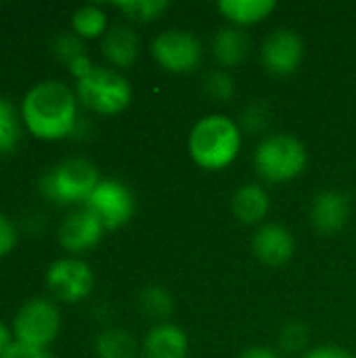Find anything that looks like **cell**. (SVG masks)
I'll return each instance as SVG.
<instances>
[{
	"label": "cell",
	"mask_w": 356,
	"mask_h": 358,
	"mask_svg": "<svg viewBox=\"0 0 356 358\" xmlns=\"http://www.w3.org/2000/svg\"><path fill=\"white\" fill-rule=\"evenodd\" d=\"M19 115L31 136L63 141L78 126V94L63 80H42L23 94Z\"/></svg>",
	"instance_id": "1"
},
{
	"label": "cell",
	"mask_w": 356,
	"mask_h": 358,
	"mask_svg": "<svg viewBox=\"0 0 356 358\" xmlns=\"http://www.w3.org/2000/svg\"><path fill=\"white\" fill-rule=\"evenodd\" d=\"M241 149V130L237 122L222 113L201 117L189 134V153L204 170H225Z\"/></svg>",
	"instance_id": "2"
},
{
	"label": "cell",
	"mask_w": 356,
	"mask_h": 358,
	"mask_svg": "<svg viewBox=\"0 0 356 358\" xmlns=\"http://www.w3.org/2000/svg\"><path fill=\"white\" fill-rule=\"evenodd\" d=\"M99 182V170L90 159L67 157L40 176L38 189L55 206H84Z\"/></svg>",
	"instance_id": "3"
},
{
	"label": "cell",
	"mask_w": 356,
	"mask_h": 358,
	"mask_svg": "<svg viewBox=\"0 0 356 358\" xmlns=\"http://www.w3.org/2000/svg\"><path fill=\"white\" fill-rule=\"evenodd\" d=\"M306 159L308 155L304 145L290 134L266 136L254 153L256 172L271 185L287 182L300 176L306 168Z\"/></svg>",
	"instance_id": "4"
},
{
	"label": "cell",
	"mask_w": 356,
	"mask_h": 358,
	"mask_svg": "<svg viewBox=\"0 0 356 358\" xmlns=\"http://www.w3.org/2000/svg\"><path fill=\"white\" fill-rule=\"evenodd\" d=\"M76 94L86 109L99 115H118L130 105L132 88L118 69L97 65L84 80L76 82Z\"/></svg>",
	"instance_id": "5"
},
{
	"label": "cell",
	"mask_w": 356,
	"mask_h": 358,
	"mask_svg": "<svg viewBox=\"0 0 356 358\" xmlns=\"http://www.w3.org/2000/svg\"><path fill=\"white\" fill-rule=\"evenodd\" d=\"M13 338L19 344L46 350L61 331L59 306L48 298H29L19 306L10 325Z\"/></svg>",
	"instance_id": "6"
},
{
	"label": "cell",
	"mask_w": 356,
	"mask_h": 358,
	"mask_svg": "<svg viewBox=\"0 0 356 358\" xmlns=\"http://www.w3.org/2000/svg\"><path fill=\"white\" fill-rule=\"evenodd\" d=\"M44 283L57 302L76 304L90 296L94 287V273L86 260L78 256H63L48 264Z\"/></svg>",
	"instance_id": "7"
},
{
	"label": "cell",
	"mask_w": 356,
	"mask_h": 358,
	"mask_svg": "<svg viewBox=\"0 0 356 358\" xmlns=\"http://www.w3.org/2000/svg\"><path fill=\"white\" fill-rule=\"evenodd\" d=\"M153 59L170 73L193 71L204 57L199 40L185 29H166L151 42Z\"/></svg>",
	"instance_id": "8"
},
{
	"label": "cell",
	"mask_w": 356,
	"mask_h": 358,
	"mask_svg": "<svg viewBox=\"0 0 356 358\" xmlns=\"http://www.w3.org/2000/svg\"><path fill=\"white\" fill-rule=\"evenodd\" d=\"M84 206L97 214L105 231L122 229L134 214V197L130 189L115 178H101Z\"/></svg>",
	"instance_id": "9"
},
{
	"label": "cell",
	"mask_w": 356,
	"mask_h": 358,
	"mask_svg": "<svg viewBox=\"0 0 356 358\" xmlns=\"http://www.w3.org/2000/svg\"><path fill=\"white\" fill-rule=\"evenodd\" d=\"M103 233H105V227L97 218V214L90 212L86 206H82V208L71 210L61 220L57 229V239L65 252H69L71 256H78L99 245V241L103 239Z\"/></svg>",
	"instance_id": "10"
},
{
	"label": "cell",
	"mask_w": 356,
	"mask_h": 358,
	"mask_svg": "<svg viewBox=\"0 0 356 358\" xmlns=\"http://www.w3.org/2000/svg\"><path fill=\"white\" fill-rule=\"evenodd\" d=\"M262 65L273 76L294 73L304 59V42L298 31L279 27L262 44Z\"/></svg>",
	"instance_id": "11"
},
{
	"label": "cell",
	"mask_w": 356,
	"mask_h": 358,
	"mask_svg": "<svg viewBox=\"0 0 356 358\" xmlns=\"http://www.w3.org/2000/svg\"><path fill=\"white\" fill-rule=\"evenodd\" d=\"M294 248L296 245L292 233L275 222L262 224L252 239V250L256 258L266 266H283L294 256Z\"/></svg>",
	"instance_id": "12"
},
{
	"label": "cell",
	"mask_w": 356,
	"mask_h": 358,
	"mask_svg": "<svg viewBox=\"0 0 356 358\" xmlns=\"http://www.w3.org/2000/svg\"><path fill=\"white\" fill-rule=\"evenodd\" d=\"M350 216V201L340 191H325L313 199L311 222L323 235H334L344 229Z\"/></svg>",
	"instance_id": "13"
},
{
	"label": "cell",
	"mask_w": 356,
	"mask_h": 358,
	"mask_svg": "<svg viewBox=\"0 0 356 358\" xmlns=\"http://www.w3.org/2000/svg\"><path fill=\"white\" fill-rule=\"evenodd\" d=\"M141 355L143 358H187V334L172 323H159L147 334Z\"/></svg>",
	"instance_id": "14"
},
{
	"label": "cell",
	"mask_w": 356,
	"mask_h": 358,
	"mask_svg": "<svg viewBox=\"0 0 356 358\" xmlns=\"http://www.w3.org/2000/svg\"><path fill=\"white\" fill-rule=\"evenodd\" d=\"M101 50L113 67H130L138 57V36L128 25H113L101 38Z\"/></svg>",
	"instance_id": "15"
},
{
	"label": "cell",
	"mask_w": 356,
	"mask_h": 358,
	"mask_svg": "<svg viewBox=\"0 0 356 358\" xmlns=\"http://www.w3.org/2000/svg\"><path fill=\"white\" fill-rule=\"evenodd\" d=\"M271 210V197L260 185H243L233 195V214L243 224H258Z\"/></svg>",
	"instance_id": "16"
},
{
	"label": "cell",
	"mask_w": 356,
	"mask_h": 358,
	"mask_svg": "<svg viewBox=\"0 0 356 358\" xmlns=\"http://www.w3.org/2000/svg\"><path fill=\"white\" fill-rule=\"evenodd\" d=\"M212 50L222 67H235L250 55V38L239 27H222L214 36Z\"/></svg>",
	"instance_id": "17"
},
{
	"label": "cell",
	"mask_w": 356,
	"mask_h": 358,
	"mask_svg": "<svg viewBox=\"0 0 356 358\" xmlns=\"http://www.w3.org/2000/svg\"><path fill=\"white\" fill-rule=\"evenodd\" d=\"M218 10L235 25H254L275 10L273 0H222Z\"/></svg>",
	"instance_id": "18"
},
{
	"label": "cell",
	"mask_w": 356,
	"mask_h": 358,
	"mask_svg": "<svg viewBox=\"0 0 356 358\" xmlns=\"http://www.w3.org/2000/svg\"><path fill=\"white\" fill-rule=\"evenodd\" d=\"M94 350L99 358H136L138 344L130 331L120 327H109L97 336Z\"/></svg>",
	"instance_id": "19"
},
{
	"label": "cell",
	"mask_w": 356,
	"mask_h": 358,
	"mask_svg": "<svg viewBox=\"0 0 356 358\" xmlns=\"http://www.w3.org/2000/svg\"><path fill=\"white\" fill-rule=\"evenodd\" d=\"M107 29V13L97 4H84L71 15V31L82 40L103 38Z\"/></svg>",
	"instance_id": "20"
},
{
	"label": "cell",
	"mask_w": 356,
	"mask_h": 358,
	"mask_svg": "<svg viewBox=\"0 0 356 358\" xmlns=\"http://www.w3.org/2000/svg\"><path fill=\"white\" fill-rule=\"evenodd\" d=\"M21 115L10 101L0 96V153H13L21 141Z\"/></svg>",
	"instance_id": "21"
},
{
	"label": "cell",
	"mask_w": 356,
	"mask_h": 358,
	"mask_svg": "<svg viewBox=\"0 0 356 358\" xmlns=\"http://www.w3.org/2000/svg\"><path fill=\"white\" fill-rule=\"evenodd\" d=\"M138 306L147 317L157 319V321H164L168 315H172V308H174L172 296L159 285H147L138 296Z\"/></svg>",
	"instance_id": "22"
},
{
	"label": "cell",
	"mask_w": 356,
	"mask_h": 358,
	"mask_svg": "<svg viewBox=\"0 0 356 358\" xmlns=\"http://www.w3.org/2000/svg\"><path fill=\"white\" fill-rule=\"evenodd\" d=\"M170 4L166 0H128V2H118L115 8L122 10L128 19L132 21H155Z\"/></svg>",
	"instance_id": "23"
},
{
	"label": "cell",
	"mask_w": 356,
	"mask_h": 358,
	"mask_svg": "<svg viewBox=\"0 0 356 358\" xmlns=\"http://www.w3.org/2000/svg\"><path fill=\"white\" fill-rule=\"evenodd\" d=\"M52 55L57 61L69 65L73 59L86 55V44L84 40L73 34V31H61L55 40H52Z\"/></svg>",
	"instance_id": "24"
},
{
	"label": "cell",
	"mask_w": 356,
	"mask_h": 358,
	"mask_svg": "<svg viewBox=\"0 0 356 358\" xmlns=\"http://www.w3.org/2000/svg\"><path fill=\"white\" fill-rule=\"evenodd\" d=\"M206 92L214 99V101H229L235 94V84L233 78L225 71V69H214L208 73L206 82H204Z\"/></svg>",
	"instance_id": "25"
},
{
	"label": "cell",
	"mask_w": 356,
	"mask_h": 358,
	"mask_svg": "<svg viewBox=\"0 0 356 358\" xmlns=\"http://www.w3.org/2000/svg\"><path fill=\"white\" fill-rule=\"evenodd\" d=\"M308 344V329L302 323H287L279 336V346L287 355H296Z\"/></svg>",
	"instance_id": "26"
},
{
	"label": "cell",
	"mask_w": 356,
	"mask_h": 358,
	"mask_svg": "<svg viewBox=\"0 0 356 358\" xmlns=\"http://www.w3.org/2000/svg\"><path fill=\"white\" fill-rule=\"evenodd\" d=\"M269 122H271V109H269V105H264V103H260V101L252 103V105L245 107L243 113H241V124H243V128H245L248 132H254V134L266 130Z\"/></svg>",
	"instance_id": "27"
},
{
	"label": "cell",
	"mask_w": 356,
	"mask_h": 358,
	"mask_svg": "<svg viewBox=\"0 0 356 358\" xmlns=\"http://www.w3.org/2000/svg\"><path fill=\"white\" fill-rule=\"evenodd\" d=\"M17 241H19L17 224L4 212H0V258L8 256L15 250Z\"/></svg>",
	"instance_id": "28"
},
{
	"label": "cell",
	"mask_w": 356,
	"mask_h": 358,
	"mask_svg": "<svg viewBox=\"0 0 356 358\" xmlns=\"http://www.w3.org/2000/svg\"><path fill=\"white\" fill-rule=\"evenodd\" d=\"M0 358H55L48 350H40V348H34V346H25V344H19V342H13Z\"/></svg>",
	"instance_id": "29"
},
{
	"label": "cell",
	"mask_w": 356,
	"mask_h": 358,
	"mask_svg": "<svg viewBox=\"0 0 356 358\" xmlns=\"http://www.w3.org/2000/svg\"><path fill=\"white\" fill-rule=\"evenodd\" d=\"M97 65L90 61V57H88V52L86 55H82V57H78V59H73L69 65H67V69H69V73L76 78V82H80V80H84L92 69H94Z\"/></svg>",
	"instance_id": "30"
},
{
	"label": "cell",
	"mask_w": 356,
	"mask_h": 358,
	"mask_svg": "<svg viewBox=\"0 0 356 358\" xmlns=\"http://www.w3.org/2000/svg\"><path fill=\"white\" fill-rule=\"evenodd\" d=\"M304 358H355L350 355V350L342 348V346H319V348H313L311 352H306Z\"/></svg>",
	"instance_id": "31"
},
{
	"label": "cell",
	"mask_w": 356,
	"mask_h": 358,
	"mask_svg": "<svg viewBox=\"0 0 356 358\" xmlns=\"http://www.w3.org/2000/svg\"><path fill=\"white\" fill-rule=\"evenodd\" d=\"M239 358H283L279 352H275V350H271V348H266V346H254V348H248V350H243Z\"/></svg>",
	"instance_id": "32"
},
{
	"label": "cell",
	"mask_w": 356,
	"mask_h": 358,
	"mask_svg": "<svg viewBox=\"0 0 356 358\" xmlns=\"http://www.w3.org/2000/svg\"><path fill=\"white\" fill-rule=\"evenodd\" d=\"M13 342H15V338H13L10 327H8L6 323H2V321H0V357H2V352H4Z\"/></svg>",
	"instance_id": "33"
}]
</instances>
